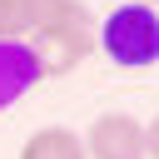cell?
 Returning a JSON list of instances; mask_svg holds the SVG:
<instances>
[{"instance_id": "1", "label": "cell", "mask_w": 159, "mask_h": 159, "mask_svg": "<svg viewBox=\"0 0 159 159\" xmlns=\"http://www.w3.org/2000/svg\"><path fill=\"white\" fill-rule=\"evenodd\" d=\"M94 15L84 0H0V40H20L40 75H70L94 55Z\"/></svg>"}, {"instance_id": "2", "label": "cell", "mask_w": 159, "mask_h": 159, "mask_svg": "<svg viewBox=\"0 0 159 159\" xmlns=\"http://www.w3.org/2000/svg\"><path fill=\"white\" fill-rule=\"evenodd\" d=\"M94 50H104L109 65H119V70H149L159 60V10L144 0L114 5L94 25Z\"/></svg>"}, {"instance_id": "3", "label": "cell", "mask_w": 159, "mask_h": 159, "mask_svg": "<svg viewBox=\"0 0 159 159\" xmlns=\"http://www.w3.org/2000/svg\"><path fill=\"white\" fill-rule=\"evenodd\" d=\"M80 139H84V159H144V124L124 109L99 114Z\"/></svg>"}, {"instance_id": "4", "label": "cell", "mask_w": 159, "mask_h": 159, "mask_svg": "<svg viewBox=\"0 0 159 159\" xmlns=\"http://www.w3.org/2000/svg\"><path fill=\"white\" fill-rule=\"evenodd\" d=\"M40 80H45V75H40L35 55H30L20 40H0V109L20 104Z\"/></svg>"}, {"instance_id": "5", "label": "cell", "mask_w": 159, "mask_h": 159, "mask_svg": "<svg viewBox=\"0 0 159 159\" xmlns=\"http://www.w3.org/2000/svg\"><path fill=\"white\" fill-rule=\"evenodd\" d=\"M15 159H84V139L75 129H65V124H45L20 144Z\"/></svg>"}, {"instance_id": "6", "label": "cell", "mask_w": 159, "mask_h": 159, "mask_svg": "<svg viewBox=\"0 0 159 159\" xmlns=\"http://www.w3.org/2000/svg\"><path fill=\"white\" fill-rule=\"evenodd\" d=\"M144 159H159V114H154L149 129H144Z\"/></svg>"}, {"instance_id": "7", "label": "cell", "mask_w": 159, "mask_h": 159, "mask_svg": "<svg viewBox=\"0 0 159 159\" xmlns=\"http://www.w3.org/2000/svg\"><path fill=\"white\" fill-rule=\"evenodd\" d=\"M144 5H154V10H159V0H144Z\"/></svg>"}]
</instances>
